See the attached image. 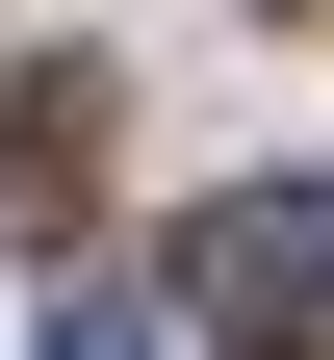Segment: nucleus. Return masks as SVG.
<instances>
[{
  "mask_svg": "<svg viewBox=\"0 0 334 360\" xmlns=\"http://www.w3.org/2000/svg\"><path fill=\"white\" fill-rule=\"evenodd\" d=\"M180 283H206L257 360H334V180H231L206 232H180Z\"/></svg>",
  "mask_w": 334,
  "mask_h": 360,
  "instance_id": "obj_1",
  "label": "nucleus"
},
{
  "mask_svg": "<svg viewBox=\"0 0 334 360\" xmlns=\"http://www.w3.org/2000/svg\"><path fill=\"white\" fill-rule=\"evenodd\" d=\"M77 180H103V77H0V206H77Z\"/></svg>",
  "mask_w": 334,
  "mask_h": 360,
  "instance_id": "obj_2",
  "label": "nucleus"
},
{
  "mask_svg": "<svg viewBox=\"0 0 334 360\" xmlns=\"http://www.w3.org/2000/svg\"><path fill=\"white\" fill-rule=\"evenodd\" d=\"M26 360H180V335H155V309H129V283H77L52 335H26Z\"/></svg>",
  "mask_w": 334,
  "mask_h": 360,
  "instance_id": "obj_3",
  "label": "nucleus"
}]
</instances>
